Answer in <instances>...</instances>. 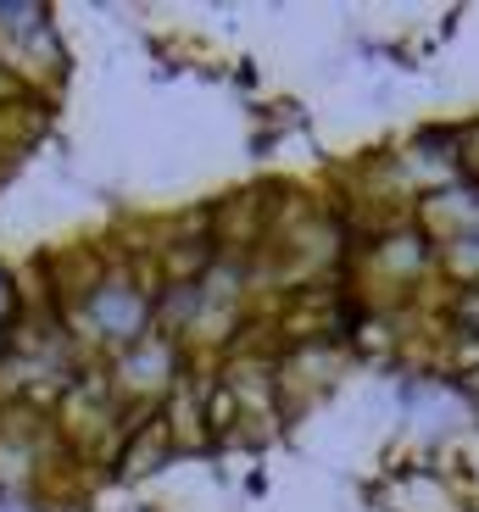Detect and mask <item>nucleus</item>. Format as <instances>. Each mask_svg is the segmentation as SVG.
I'll return each instance as SVG.
<instances>
[{
	"instance_id": "f257e3e1",
	"label": "nucleus",
	"mask_w": 479,
	"mask_h": 512,
	"mask_svg": "<svg viewBox=\"0 0 479 512\" xmlns=\"http://www.w3.org/2000/svg\"><path fill=\"white\" fill-rule=\"evenodd\" d=\"M195 368V357L179 346V340H168V334H145V340H134L129 351H117L112 362H106V379H112L117 401L123 407H162V401L179 390V379Z\"/></svg>"
},
{
	"instance_id": "f03ea898",
	"label": "nucleus",
	"mask_w": 479,
	"mask_h": 512,
	"mask_svg": "<svg viewBox=\"0 0 479 512\" xmlns=\"http://www.w3.org/2000/svg\"><path fill=\"white\" fill-rule=\"evenodd\" d=\"M73 318H78V323H67V334H84V329H90V340L129 351L134 340H145V334L156 329V301L129 279V268H112V279H106L101 290L90 295V307L73 312Z\"/></svg>"
},
{
	"instance_id": "7ed1b4c3",
	"label": "nucleus",
	"mask_w": 479,
	"mask_h": 512,
	"mask_svg": "<svg viewBox=\"0 0 479 512\" xmlns=\"http://www.w3.org/2000/svg\"><path fill=\"white\" fill-rule=\"evenodd\" d=\"M45 134H51V101H45V95L28 90V95H17V101H6L0 106V167L12 173Z\"/></svg>"
},
{
	"instance_id": "20e7f679",
	"label": "nucleus",
	"mask_w": 479,
	"mask_h": 512,
	"mask_svg": "<svg viewBox=\"0 0 479 512\" xmlns=\"http://www.w3.org/2000/svg\"><path fill=\"white\" fill-rule=\"evenodd\" d=\"M457 179L479 184V117H463V145H457Z\"/></svg>"
},
{
	"instance_id": "39448f33",
	"label": "nucleus",
	"mask_w": 479,
	"mask_h": 512,
	"mask_svg": "<svg viewBox=\"0 0 479 512\" xmlns=\"http://www.w3.org/2000/svg\"><path fill=\"white\" fill-rule=\"evenodd\" d=\"M0 323H23V295H17V279L6 262H0Z\"/></svg>"
},
{
	"instance_id": "423d86ee",
	"label": "nucleus",
	"mask_w": 479,
	"mask_h": 512,
	"mask_svg": "<svg viewBox=\"0 0 479 512\" xmlns=\"http://www.w3.org/2000/svg\"><path fill=\"white\" fill-rule=\"evenodd\" d=\"M0 512H28V507H23L17 496H0Z\"/></svg>"
},
{
	"instance_id": "0eeeda50",
	"label": "nucleus",
	"mask_w": 479,
	"mask_h": 512,
	"mask_svg": "<svg viewBox=\"0 0 479 512\" xmlns=\"http://www.w3.org/2000/svg\"><path fill=\"white\" fill-rule=\"evenodd\" d=\"M0 179H12V173H6V167H0Z\"/></svg>"
}]
</instances>
